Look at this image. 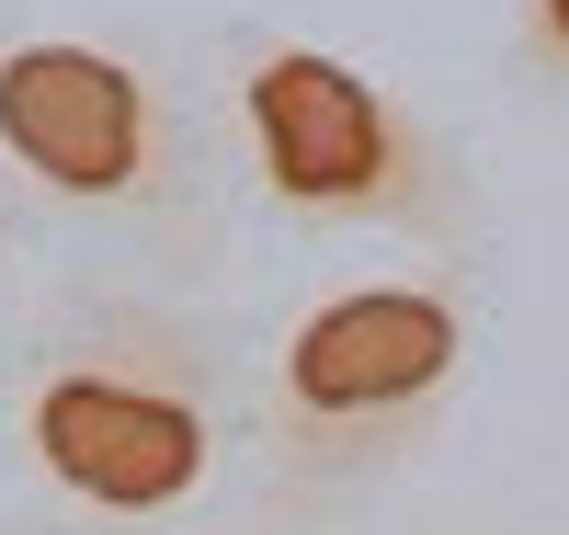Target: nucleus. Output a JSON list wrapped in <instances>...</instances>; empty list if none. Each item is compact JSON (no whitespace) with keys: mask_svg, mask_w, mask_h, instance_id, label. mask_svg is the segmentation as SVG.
Here are the masks:
<instances>
[{"mask_svg":"<svg viewBox=\"0 0 569 535\" xmlns=\"http://www.w3.org/2000/svg\"><path fill=\"white\" fill-rule=\"evenodd\" d=\"M0 433L34 491L103 524L194 513L251 445V365L182 274H80L0 365Z\"/></svg>","mask_w":569,"mask_h":535,"instance_id":"obj_1","label":"nucleus"},{"mask_svg":"<svg viewBox=\"0 0 569 535\" xmlns=\"http://www.w3.org/2000/svg\"><path fill=\"white\" fill-rule=\"evenodd\" d=\"M467 365H479V297L456 251L308 285L251 365L262 513H342L410 478L445 445Z\"/></svg>","mask_w":569,"mask_h":535,"instance_id":"obj_2","label":"nucleus"},{"mask_svg":"<svg viewBox=\"0 0 569 535\" xmlns=\"http://www.w3.org/2000/svg\"><path fill=\"white\" fill-rule=\"evenodd\" d=\"M217 126L273 228H353L456 262L479 251V171H467L456 126L342 46L240 23L217 46Z\"/></svg>","mask_w":569,"mask_h":535,"instance_id":"obj_3","label":"nucleus"},{"mask_svg":"<svg viewBox=\"0 0 569 535\" xmlns=\"http://www.w3.org/2000/svg\"><path fill=\"white\" fill-rule=\"evenodd\" d=\"M0 182L69 228L137 239L182 285H206L228 262L206 103L114 34L0 23Z\"/></svg>","mask_w":569,"mask_h":535,"instance_id":"obj_4","label":"nucleus"},{"mask_svg":"<svg viewBox=\"0 0 569 535\" xmlns=\"http://www.w3.org/2000/svg\"><path fill=\"white\" fill-rule=\"evenodd\" d=\"M512 80L569 103V0H512Z\"/></svg>","mask_w":569,"mask_h":535,"instance_id":"obj_5","label":"nucleus"},{"mask_svg":"<svg viewBox=\"0 0 569 535\" xmlns=\"http://www.w3.org/2000/svg\"><path fill=\"white\" fill-rule=\"evenodd\" d=\"M12 274H23V228H12V206H0V330H12Z\"/></svg>","mask_w":569,"mask_h":535,"instance_id":"obj_6","label":"nucleus"}]
</instances>
